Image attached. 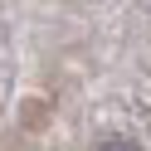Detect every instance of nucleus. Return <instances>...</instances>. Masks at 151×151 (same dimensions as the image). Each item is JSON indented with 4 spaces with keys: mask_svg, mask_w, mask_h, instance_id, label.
<instances>
[{
    "mask_svg": "<svg viewBox=\"0 0 151 151\" xmlns=\"http://www.w3.org/2000/svg\"><path fill=\"white\" fill-rule=\"evenodd\" d=\"M98 151H132V146H127V141H102Z\"/></svg>",
    "mask_w": 151,
    "mask_h": 151,
    "instance_id": "nucleus-1",
    "label": "nucleus"
}]
</instances>
